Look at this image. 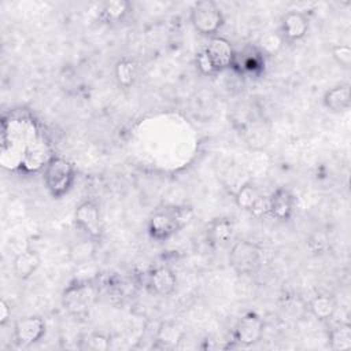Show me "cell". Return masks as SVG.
I'll use <instances>...</instances> for the list:
<instances>
[{"label":"cell","instance_id":"cell-6","mask_svg":"<svg viewBox=\"0 0 351 351\" xmlns=\"http://www.w3.org/2000/svg\"><path fill=\"white\" fill-rule=\"evenodd\" d=\"M74 221L75 225L92 240H99L103 236L100 208L93 200H84L75 207Z\"/></svg>","mask_w":351,"mask_h":351},{"label":"cell","instance_id":"cell-21","mask_svg":"<svg viewBox=\"0 0 351 351\" xmlns=\"http://www.w3.org/2000/svg\"><path fill=\"white\" fill-rule=\"evenodd\" d=\"M110 347V337L103 333H89L80 340V348L88 351H106Z\"/></svg>","mask_w":351,"mask_h":351},{"label":"cell","instance_id":"cell-20","mask_svg":"<svg viewBox=\"0 0 351 351\" xmlns=\"http://www.w3.org/2000/svg\"><path fill=\"white\" fill-rule=\"evenodd\" d=\"M329 346L336 351L351 348V325L348 322H343L329 332Z\"/></svg>","mask_w":351,"mask_h":351},{"label":"cell","instance_id":"cell-3","mask_svg":"<svg viewBox=\"0 0 351 351\" xmlns=\"http://www.w3.org/2000/svg\"><path fill=\"white\" fill-rule=\"evenodd\" d=\"M189 19L193 29L199 34L208 38L218 36V30L223 25V14L219 5L213 0H202L193 3L191 7Z\"/></svg>","mask_w":351,"mask_h":351},{"label":"cell","instance_id":"cell-14","mask_svg":"<svg viewBox=\"0 0 351 351\" xmlns=\"http://www.w3.org/2000/svg\"><path fill=\"white\" fill-rule=\"evenodd\" d=\"M233 223L228 218H214L207 225V240L214 248H222L230 244L233 240Z\"/></svg>","mask_w":351,"mask_h":351},{"label":"cell","instance_id":"cell-17","mask_svg":"<svg viewBox=\"0 0 351 351\" xmlns=\"http://www.w3.org/2000/svg\"><path fill=\"white\" fill-rule=\"evenodd\" d=\"M132 11V4L126 0H108L100 7L99 18L106 23H118Z\"/></svg>","mask_w":351,"mask_h":351},{"label":"cell","instance_id":"cell-25","mask_svg":"<svg viewBox=\"0 0 351 351\" xmlns=\"http://www.w3.org/2000/svg\"><path fill=\"white\" fill-rule=\"evenodd\" d=\"M284 44V40L281 38L280 33L278 34H266L265 37H262L261 41V52H267V53H273L277 49H280V47Z\"/></svg>","mask_w":351,"mask_h":351},{"label":"cell","instance_id":"cell-22","mask_svg":"<svg viewBox=\"0 0 351 351\" xmlns=\"http://www.w3.org/2000/svg\"><path fill=\"white\" fill-rule=\"evenodd\" d=\"M263 69V55L262 52L256 53H244L241 58V69L240 71H247L256 74Z\"/></svg>","mask_w":351,"mask_h":351},{"label":"cell","instance_id":"cell-11","mask_svg":"<svg viewBox=\"0 0 351 351\" xmlns=\"http://www.w3.org/2000/svg\"><path fill=\"white\" fill-rule=\"evenodd\" d=\"M308 16L302 11H289L281 18L280 36L284 43L302 40L308 32Z\"/></svg>","mask_w":351,"mask_h":351},{"label":"cell","instance_id":"cell-26","mask_svg":"<svg viewBox=\"0 0 351 351\" xmlns=\"http://www.w3.org/2000/svg\"><path fill=\"white\" fill-rule=\"evenodd\" d=\"M326 247V239L319 234V233H315L310 237L308 240V248L313 251V252H322Z\"/></svg>","mask_w":351,"mask_h":351},{"label":"cell","instance_id":"cell-4","mask_svg":"<svg viewBox=\"0 0 351 351\" xmlns=\"http://www.w3.org/2000/svg\"><path fill=\"white\" fill-rule=\"evenodd\" d=\"M263 261V250L248 240L233 243L229 252V265L237 276H250L259 270Z\"/></svg>","mask_w":351,"mask_h":351},{"label":"cell","instance_id":"cell-9","mask_svg":"<svg viewBox=\"0 0 351 351\" xmlns=\"http://www.w3.org/2000/svg\"><path fill=\"white\" fill-rule=\"evenodd\" d=\"M234 202L240 208L248 211L256 218L267 215V199L263 197L259 189L251 182L243 184L237 189L234 195Z\"/></svg>","mask_w":351,"mask_h":351},{"label":"cell","instance_id":"cell-15","mask_svg":"<svg viewBox=\"0 0 351 351\" xmlns=\"http://www.w3.org/2000/svg\"><path fill=\"white\" fill-rule=\"evenodd\" d=\"M40 265H41L40 254L33 248H25L14 259V263H12L14 274L22 281L29 280L38 270Z\"/></svg>","mask_w":351,"mask_h":351},{"label":"cell","instance_id":"cell-10","mask_svg":"<svg viewBox=\"0 0 351 351\" xmlns=\"http://www.w3.org/2000/svg\"><path fill=\"white\" fill-rule=\"evenodd\" d=\"M206 53L211 59L215 69L219 71L233 67L236 52L230 44V41L221 36H214L208 38V44L204 48Z\"/></svg>","mask_w":351,"mask_h":351},{"label":"cell","instance_id":"cell-13","mask_svg":"<svg viewBox=\"0 0 351 351\" xmlns=\"http://www.w3.org/2000/svg\"><path fill=\"white\" fill-rule=\"evenodd\" d=\"M293 196L285 188H277L267 197V215L277 221H288L293 213Z\"/></svg>","mask_w":351,"mask_h":351},{"label":"cell","instance_id":"cell-27","mask_svg":"<svg viewBox=\"0 0 351 351\" xmlns=\"http://www.w3.org/2000/svg\"><path fill=\"white\" fill-rule=\"evenodd\" d=\"M10 318H11V304L5 299H1L0 300V325L4 326Z\"/></svg>","mask_w":351,"mask_h":351},{"label":"cell","instance_id":"cell-8","mask_svg":"<svg viewBox=\"0 0 351 351\" xmlns=\"http://www.w3.org/2000/svg\"><path fill=\"white\" fill-rule=\"evenodd\" d=\"M45 330V321L38 315H26L14 324V337L22 346H32L40 341Z\"/></svg>","mask_w":351,"mask_h":351},{"label":"cell","instance_id":"cell-1","mask_svg":"<svg viewBox=\"0 0 351 351\" xmlns=\"http://www.w3.org/2000/svg\"><path fill=\"white\" fill-rule=\"evenodd\" d=\"M193 218V210L189 206H177L173 208L155 211L147 223V230L151 239L166 241L180 229L188 225Z\"/></svg>","mask_w":351,"mask_h":351},{"label":"cell","instance_id":"cell-5","mask_svg":"<svg viewBox=\"0 0 351 351\" xmlns=\"http://www.w3.org/2000/svg\"><path fill=\"white\" fill-rule=\"evenodd\" d=\"M96 298L97 291L93 284L89 281H75L66 287L63 291L62 304L69 314L74 317H82L95 304Z\"/></svg>","mask_w":351,"mask_h":351},{"label":"cell","instance_id":"cell-16","mask_svg":"<svg viewBox=\"0 0 351 351\" xmlns=\"http://www.w3.org/2000/svg\"><path fill=\"white\" fill-rule=\"evenodd\" d=\"M322 103L330 112L340 114L347 111L351 106L350 84H339L328 89L324 93Z\"/></svg>","mask_w":351,"mask_h":351},{"label":"cell","instance_id":"cell-24","mask_svg":"<svg viewBox=\"0 0 351 351\" xmlns=\"http://www.w3.org/2000/svg\"><path fill=\"white\" fill-rule=\"evenodd\" d=\"M196 66H197V70L203 75H215V74H218V70L215 69V66L213 64L211 59L208 58V55L206 53L204 49L197 52V55H196Z\"/></svg>","mask_w":351,"mask_h":351},{"label":"cell","instance_id":"cell-7","mask_svg":"<svg viewBox=\"0 0 351 351\" xmlns=\"http://www.w3.org/2000/svg\"><path fill=\"white\" fill-rule=\"evenodd\" d=\"M263 335V321L262 318L250 311L244 314L236 324L233 329V339L243 347H250L258 343Z\"/></svg>","mask_w":351,"mask_h":351},{"label":"cell","instance_id":"cell-12","mask_svg":"<svg viewBox=\"0 0 351 351\" xmlns=\"http://www.w3.org/2000/svg\"><path fill=\"white\" fill-rule=\"evenodd\" d=\"M177 277L167 266H158L148 273L147 288L156 296H169L176 291Z\"/></svg>","mask_w":351,"mask_h":351},{"label":"cell","instance_id":"cell-19","mask_svg":"<svg viewBox=\"0 0 351 351\" xmlns=\"http://www.w3.org/2000/svg\"><path fill=\"white\" fill-rule=\"evenodd\" d=\"M114 77L121 88H130L137 78V66L130 58H121L114 67Z\"/></svg>","mask_w":351,"mask_h":351},{"label":"cell","instance_id":"cell-18","mask_svg":"<svg viewBox=\"0 0 351 351\" xmlns=\"http://www.w3.org/2000/svg\"><path fill=\"white\" fill-rule=\"evenodd\" d=\"M308 308L318 321H329L335 315L337 304L329 293H318L310 300Z\"/></svg>","mask_w":351,"mask_h":351},{"label":"cell","instance_id":"cell-2","mask_svg":"<svg viewBox=\"0 0 351 351\" xmlns=\"http://www.w3.org/2000/svg\"><path fill=\"white\" fill-rule=\"evenodd\" d=\"M75 178L74 165L63 156H51L44 166V184L48 193L60 199L71 189Z\"/></svg>","mask_w":351,"mask_h":351},{"label":"cell","instance_id":"cell-23","mask_svg":"<svg viewBox=\"0 0 351 351\" xmlns=\"http://www.w3.org/2000/svg\"><path fill=\"white\" fill-rule=\"evenodd\" d=\"M333 60L343 69L350 70L351 67V48L347 44H337L332 48Z\"/></svg>","mask_w":351,"mask_h":351}]
</instances>
